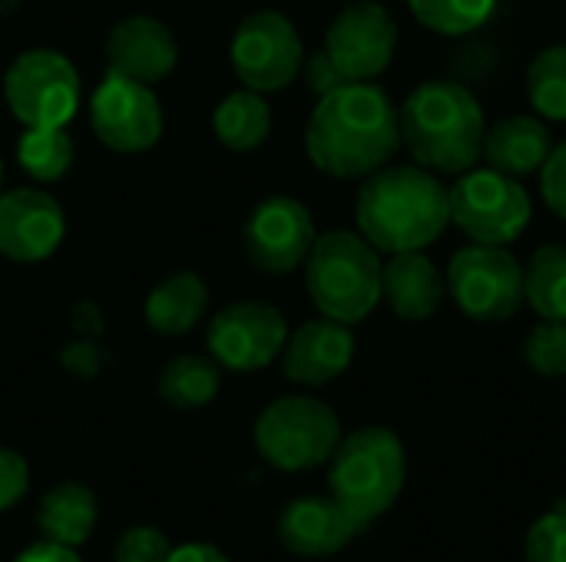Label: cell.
<instances>
[{"label":"cell","mask_w":566,"mask_h":562,"mask_svg":"<svg viewBox=\"0 0 566 562\" xmlns=\"http://www.w3.org/2000/svg\"><path fill=\"white\" fill-rule=\"evenodd\" d=\"M398 149V109L375 83H342L338 89L318 96L305 126L308 159L335 179H365L388 166Z\"/></svg>","instance_id":"1"},{"label":"cell","mask_w":566,"mask_h":562,"mask_svg":"<svg viewBox=\"0 0 566 562\" xmlns=\"http://www.w3.org/2000/svg\"><path fill=\"white\" fill-rule=\"evenodd\" d=\"M358 232L388 255L421 252L451 225L448 185L424 166H381L365 176L355 199Z\"/></svg>","instance_id":"2"},{"label":"cell","mask_w":566,"mask_h":562,"mask_svg":"<svg viewBox=\"0 0 566 562\" xmlns=\"http://www.w3.org/2000/svg\"><path fill=\"white\" fill-rule=\"evenodd\" d=\"M398 119L401 146L418 166L461 176L481 162L488 119L468 86L451 79H428L405 99Z\"/></svg>","instance_id":"3"},{"label":"cell","mask_w":566,"mask_h":562,"mask_svg":"<svg viewBox=\"0 0 566 562\" xmlns=\"http://www.w3.org/2000/svg\"><path fill=\"white\" fill-rule=\"evenodd\" d=\"M381 252L348 229L315 235L305 258V288L312 305L342 325L365 321L381 301Z\"/></svg>","instance_id":"4"},{"label":"cell","mask_w":566,"mask_h":562,"mask_svg":"<svg viewBox=\"0 0 566 562\" xmlns=\"http://www.w3.org/2000/svg\"><path fill=\"white\" fill-rule=\"evenodd\" d=\"M405 480L408 454L401 437L388 427H361L342 437L332 454L328 490L361 530L398 503Z\"/></svg>","instance_id":"5"},{"label":"cell","mask_w":566,"mask_h":562,"mask_svg":"<svg viewBox=\"0 0 566 562\" xmlns=\"http://www.w3.org/2000/svg\"><path fill=\"white\" fill-rule=\"evenodd\" d=\"M252 437L265 464L282 474H302L332 460L342 441V421L325 401L289 394L259 414Z\"/></svg>","instance_id":"6"},{"label":"cell","mask_w":566,"mask_h":562,"mask_svg":"<svg viewBox=\"0 0 566 562\" xmlns=\"http://www.w3.org/2000/svg\"><path fill=\"white\" fill-rule=\"evenodd\" d=\"M451 225L478 245H511L524 235L534 215L527 189L497 169H468L448 189Z\"/></svg>","instance_id":"7"},{"label":"cell","mask_w":566,"mask_h":562,"mask_svg":"<svg viewBox=\"0 0 566 562\" xmlns=\"http://www.w3.org/2000/svg\"><path fill=\"white\" fill-rule=\"evenodd\" d=\"M448 295L458 311L478 325H501L524 305V265L507 245H464L448 265Z\"/></svg>","instance_id":"8"},{"label":"cell","mask_w":566,"mask_h":562,"mask_svg":"<svg viewBox=\"0 0 566 562\" xmlns=\"http://www.w3.org/2000/svg\"><path fill=\"white\" fill-rule=\"evenodd\" d=\"M3 99L23 129L66 126L80 106V73L60 50H23L3 73Z\"/></svg>","instance_id":"9"},{"label":"cell","mask_w":566,"mask_h":562,"mask_svg":"<svg viewBox=\"0 0 566 562\" xmlns=\"http://www.w3.org/2000/svg\"><path fill=\"white\" fill-rule=\"evenodd\" d=\"M229 60L235 76L255 93L285 89L305 63V46L295 23L279 10L249 13L229 43Z\"/></svg>","instance_id":"10"},{"label":"cell","mask_w":566,"mask_h":562,"mask_svg":"<svg viewBox=\"0 0 566 562\" xmlns=\"http://www.w3.org/2000/svg\"><path fill=\"white\" fill-rule=\"evenodd\" d=\"M90 126L113 152H146L163 139V103L149 83L106 73L90 96Z\"/></svg>","instance_id":"11"},{"label":"cell","mask_w":566,"mask_h":562,"mask_svg":"<svg viewBox=\"0 0 566 562\" xmlns=\"http://www.w3.org/2000/svg\"><path fill=\"white\" fill-rule=\"evenodd\" d=\"M322 50L328 53L335 70L345 76V83H371L395 60L398 23L375 0L348 3L328 23Z\"/></svg>","instance_id":"12"},{"label":"cell","mask_w":566,"mask_h":562,"mask_svg":"<svg viewBox=\"0 0 566 562\" xmlns=\"http://www.w3.org/2000/svg\"><path fill=\"white\" fill-rule=\"evenodd\" d=\"M206 341L219 368L245 374L272 364L282 354L289 341V321L265 301H235L209 321Z\"/></svg>","instance_id":"13"},{"label":"cell","mask_w":566,"mask_h":562,"mask_svg":"<svg viewBox=\"0 0 566 562\" xmlns=\"http://www.w3.org/2000/svg\"><path fill=\"white\" fill-rule=\"evenodd\" d=\"M315 242V222L305 202L272 195L259 202L242 229L245 258L265 275H289L305 265Z\"/></svg>","instance_id":"14"},{"label":"cell","mask_w":566,"mask_h":562,"mask_svg":"<svg viewBox=\"0 0 566 562\" xmlns=\"http://www.w3.org/2000/svg\"><path fill=\"white\" fill-rule=\"evenodd\" d=\"M66 235L60 202L43 189L0 192V255L10 262H43Z\"/></svg>","instance_id":"15"},{"label":"cell","mask_w":566,"mask_h":562,"mask_svg":"<svg viewBox=\"0 0 566 562\" xmlns=\"http://www.w3.org/2000/svg\"><path fill=\"white\" fill-rule=\"evenodd\" d=\"M179 63V43L172 30L146 13L119 20L106 36V73L139 79V83H159L166 79Z\"/></svg>","instance_id":"16"},{"label":"cell","mask_w":566,"mask_h":562,"mask_svg":"<svg viewBox=\"0 0 566 562\" xmlns=\"http://www.w3.org/2000/svg\"><path fill=\"white\" fill-rule=\"evenodd\" d=\"M282 371L289 381L305 388H322L335 378H342L355 358V335L352 325L315 318L295 328L282 348Z\"/></svg>","instance_id":"17"},{"label":"cell","mask_w":566,"mask_h":562,"mask_svg":"<svg viewBox=\"0 0 566 562\" xmlns=\"http://www.w3.org/2000/svg\"><path fill=\"white\" fill-rule=\"evenodd\" d=\"M361 533L358 520L335 497L292 500L279 517V540L289 553L305 560H325L342 553Z\"/></svg>","instance_id":"18"},{"label":"cell","mask_w":566,"mask_h":562,"mask_svg":"<svg viewBox=\"0 0 566 562\" xmlns=\"http://www.w3.org/2000/svg\"><path fill=\"white\" fill-rule=\"evenodd\" d=\"M381 298L401 321H428L444 298L438 265L421 252H398L381 265Z\"/></svg>","instance_id":"19"},{"label":"cell","mask_w":566,"mask_h":562,"mask_svg":"<svg viewBox=\"0 0 566 562\" xmlns=\"http://www.w3.org/2000/svg\"><path fill=\"white\" fill-rule=\"evenodd\" d=\"M551 149H554V136L541 116H504L488 129L481 159L491 169L521 179L541 172Z\"/></svg>","instance_id":"20"},{"label":"cell","mask_w":566,"mask_h":562,"mask_svg":"<svg viewBox=\"0 0 566 562\" xmlns=\"http://www.w3.org/2000/svg\"><path fill=\"white\" fill-rule=\"evenodd\" d=\"M96 517H99L96 494L83 484H73V480L46 490L40 507H36V527H40L43 540L60 543V547H73V550L90 540Z\"/></svg>","instance_id":"21"},{"label":"cell","mask_w":566,"mask_h":562,"mask_svg":"<svg viewBox=\"0 0 566 562\" xmlns=\"http://www.w3.org/2000/svg\"><path fill=\"white\" fill-rule=\"evenodd\" d=\"M209 308V288L196 272H176L146 298V325L166 338L192 331Z\"/></svg>","instance_id":"22"},{"label":"cell","mask_w":566,"mask_h":562,"mask_svg":"<svg viewBox=\"0 0 566 562\" xmlns=\"http://www.w3.org/2000/svg\"><path fill=\"white\" fill-rule=\"evenodd\" d=\"M212 129L219 142L232 152L259 149L272 132V109L265 103V93H255L249 86L229 93L212 113Z\"/></svg>","instance_id":"23"},{"label":"cell","mask_w":566,"mask_h":562,"mask_svg":"<svg viewBox=\"0 0 566 562\" xmlns=\"http://www.w3.org/2000/svg\"><path fill=\"white\" fill-rule=\"evenodd\" d=\"M524 301L541 315L566 321V242L541 245L524 268Z\"/></svg>","instance_id":"24"},{"label":"cell","mask_w":566,"mask_h":562,"mask_svg":"<svg viewBox=\"0 0 566 562\" xmlns=\"http://www.w3.org/2000/svg\"><path fill=\"white\" fill-rule=\"evenodd\" d=\"M219 384H222L219 364L199 354H179L159 374V397L179 411H199L216 401Z\"/></svg>","instance_id":"25"},{"label":"cell","mask_w":566,"mask_h":562,"mask_svg":"<svg viewBox=\"0 0 566 562\" xmlns=\"http://www.w3.org/2000/svg\"><path fill=\"white\" fill-rule=\"evenodd\" d=\"M17 162L36 182L63 179L73 162V139L66 136V126L23 129L20 142H17Z\"/></svg>","instance_id":"26"},{"label":"cell","mask_w":566,"mask_h":562,"mask_svg":"<svg viewBox=\"0 0 566 562\" xmlns=\"http://www.w3.org/2000/svg\"><path fill=\"white\" fill-rule=\"evenodd\" d=\"M527 96L541 119L566 123V43H554L531 60Z\"/></svg>","instance_id":"27"},{"label":"cell","mask_w":566,"mask_h":562,"mask_svg":"<svg viewBox=\"0 0 566 562\" xmlns=\"http://www.w3.org/2000/svg\"><path fill=\"white\" fill-rule=\"evenodd\" d=\"M415 20L441 36H464L484 26L497 0H408Z\"/></svg>","instance_id":"28"},{"label":"cell","mask_w":566,"mask_h":562,"mask_svg":"<svg viewBox=\"0 0 566 562\" xmlns=\"http://www.w3.org/2000/svg\"><path fill=\"white\" fill-rule=\"evenodd\" d=\"M524 358L541 378H566V321L541 318L524 341Z\"/></svg>","instance_id":"29"},{"label":"cell","mask_w":566,"mask_h":562,"mask_svg":"<svg viewBox=\"0 0 566 562\" xmlns=\"http://www.w3.org/2000/svg\"><path fill=\"white\" fill-rule=\"evenodd\" d=\"M527 562H566V510L544 513L524 543Z\"/></svg>","instance_id":"30"},{"label":"cell","mask_w":566,"mask_h":562,"mask_svg":"<svg viewBox=\"0 0 566 562\" xmlns=\"http://www.w3.org/2000/svg\"><path fill=\"white\" fill-rule=\"evenodd\" d=\"M172 543L156 527H129L116 543V562H169Z\"/></svg>","instance_id":"31"},{"label":"cell","mask_w":566,"mask_h":562,"mask_svg":"<svg viewBox=\"0 0 566 562\" xmlns=\"http://www.w3.org/2000/svg\"><path fill=\"white\" fill-rule=\"evenodd\" d=\"M541 195L547 209L566 222V142L554 146L547 162L541 166Z\"/></svg>","instance_id":"32"},{"label":"cell","mask_w":566,"mask_h":562,"mask_svg":"<svg viewBox=\"0 0 566 562\" xmlns=\"http://www.w3.org/2000/svg\"><path fill=\"white\" fill-rule=\"evenodd\" d=\"M27 487H30V467H27V460L17 450L0 447V513L10 510V507H17L23 500Z\"/></svg>","instance_id":"33"},{"label":"cell","mask_w":566,"mask_h":562,"mask_svg":"<svg viewBox=\"0 0 566 562\" xmlns=\"http://www.w3.org/2000/svg\"><path fill=\"white\" fill-rule=\"evenodd\" d=\"M60 364L73 378H96L99 368H103V351H99V344L93 338H80V341H73V344L63 348Z\"/></svg>","instance_id":"34"},{"label":"cell","mask_w":566,"mask_h":562,"mask_svg":"<svg viewBox=\"0 0 566 562\" xmlns=\"http://www.w3.org/2000/svg\"><path fill=\"white\" fill-rule=\"evenodd\" d=\"M302 70H305L308 89H312L315 96H325V93H332V89H338V86L345 83V76L335 70V63L328 60V53H325V50L308 53V56H305V63H302Z\"/></svg>","instance_id":"35"},{"label":"cell","mask_w":566,"mask_h":562,"mask_svg":"<svg viewBox=\"0 0 566 562\" xmlns=\"http://www.w3.org/2000/svg\"><path fill=\"white\" fill-rule=\"evenodd\" d=\"M13 562H83L76 556V550L73 547H60V543H50V540H43V543H36V547H27L20 556Z\"/></svg>","instance_id":"36"},{"label":"cell","mask_w":566,"mask_h":562,"mask_svg":"<svg viewBox=\"0 0 566 562\" xmlns=\"http://www.w3.org/2000/svg\"><path fill=\"white\" fill-rule=\"evenodd\" d=\"M169 562H232L219 547L212 543H186V547H172Z\"/></svg>","instance_id":"37"},{"label":"cell","mask_w":566,"mask_h":562,"mask_svg":"<svg viewBox=\"0 0 566 562\" xmlns=\"http://www.w3.org/2000/svg\"><path fill=\"white\" fill-rule=\"evenodd\" d=\"M73 328L80 331V338H96L103 331V318H99L96 305H90V301L76 305L73 308Z\"/></svg>","instance_id":"38"},{"label":"cell","mask_w":566,"mask_h":562,"mask_svg":"<svg viewBox=\"0 0 566 562\" xmlns=\"http://www.w3.org/2000/svg\"><path fill=\"white\" fill-rule=\"evenodd\" d=\"M0 185H3V159H0Z\"/></svg>","instance_id":"39"}]
</instances>
